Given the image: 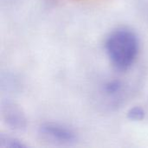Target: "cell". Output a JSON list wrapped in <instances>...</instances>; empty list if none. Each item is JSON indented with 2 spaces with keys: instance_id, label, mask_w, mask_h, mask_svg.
<instances>
[{
  "instance_id": "cell-4",
  "label": "cell",
  "mask_w": 148,
  "mask_h": 148,
  "mask_svg": "<svg viewBox=\"0 0 148 148\" xmlns=\"http://www.w3.org/2000/svg\"><path fill=\"white\" fill-rule=\"evenodd\" d=\"M0 147L1 148H23L27 147V145L24 144L22 140L8 136V135H0Z\"/></svg>"
},
{
  "instance_id": "cell-5",
  "label": "cell",
  "mask_w": 148,
  "mask_h": 148,
  "mask_svg": "<svg viewBox=\"0 0 148 148\" xmlns=\"http://www.w3.org/2000/svg\"><path fill=\"white\" fill-rule=\"evenodd\" d=\"M122 83L118 80H112L107 82L103 86L104 93L108 96H114L120 94L122 90Z\"/></svg>"
},
{
  "instance_id": "cell-6",
  "label": "cell",
  "mask_w": 148,
  "mask_h": 148,
  "mask_svg": "<svg viewBox=\"0 0 148 148\" xmlns=\"http://www.w3.org/2000/svg\"><path fill=\"white\" fill-rule=\"evenodd\" d=\"M146 113L141 107H134L127 112V118L133 121H140L145 118Z\"/></svg>"
},
{
  "instance_id": "cell-1",
  "label": "cell",
  "mask_w": 148,
  "mask_h": 148,
  "mask_svg": "<svg viewBox=\"0 0 148 148\" xmlns=\"http://www.w3.org/2000/svg\"><path fill=\"white\" fill-rule=\"evenodd\" d=\"M105 50L113 66L117 70L126 71L137 59L140 51L138 36L131 29L118 28L108 36Z\"/></svg>"
},
{
  "instance_id": "cell-3",
  "label": "cell",
  "mask_w": 148,
  "mask_h": 148,
  "mask_svg": "<svg viewBox=\"0 0 148 148\" xmlns=\"http://www.w3.org/2000/svg\"><path fill=\"white\" fill-rule=\"evenodd\" d=\"M2 115L5 123L14 130H23L26 127V118L22 109L12 102H5L2 106Z\"/></svg>"
},
{
  "instance_id": "cell-2",
  "label": "cell",
  "mask_w": 148,
  "mask_h": 148,
  "mask_svg": "<svg viewBox=\"0 0 148 148\" xmlns=\"http://www.w3.org/2000/svg\"><path fill=\"white\" fill-rule=\"evenodd\" d=\"M40 136L56 145H72L78 140L76 133L70 127L55 122H45L39 127Z\"/></svg>"
}]
</instances>
